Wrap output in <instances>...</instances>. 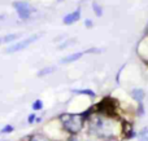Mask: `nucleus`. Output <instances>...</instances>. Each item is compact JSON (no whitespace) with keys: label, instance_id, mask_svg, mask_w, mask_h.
I'll return each instance as SVG.
<instances>
[{"label":"nucleus","instance_id":"obj_2","mask_svg":"<svg viewBox=\"0 0 148 141\" xmlns=\"http://www.w3.org/2000/svg\"><path fill=\"white\" fill-rule=\"evenodd\" d=\"M13 8H14L16 13H17L18 18L22 21H26L31 17V16L35 13V8L27 1H23V0H20V1H14L13 3Z\"/></svg>","mask_w":148,"mask_h":141},{"label":"nucleus","instance_id":"obj_15","mask_svg":"<svg viewBox=\"0 0 148 141\" xmlns=\"http://www.w3.org/2000/svg\"><path fill=\"white\" fill-rule=\"evenodd\" d=\"M84 26H86L87 28H92L94 27V22H92L90 18H87V20H84Z\"/></svg>","mask_w":148,"mask_h":141},{"label":"nucleus","instance_id":"obj_6","mask_svg":"<svg viewBox=\"0 0 148 141\" xmlns=\"http://www.w3.org/2000/svg\"><path fill=\"white\" fill-rule=\"evenodd\" d=\"M130 95H131V97L135 101H138V102H142V101L144 100V97H146V92H144L143 89H140V88H134L130 92Z\"/></svg>","mask_w":148,"mask_h":141},{"label":"nucleus","instance_id":"obj_1","mask_svg":"<svg viewBox=\"0 0 148 141\" xmlns=\"http://www.w3.org/2000/svg\"><path fill=\"white\" fill-rule=\"evenodd\" d=\"M88 115V111L86 113H79V114H72V113H65L60 115V121L62 123L65 131H68L69 134L75 135L83 128L84 119Z\"/></svg>","mask_w":148,"mask_h":141},{"label":"nucleus","instance_id":"obj_4","mask_svg":"<svg viewBox=\"0 0 148 141\" xmlns=\"http://www.w3.org/2000/svg\"><path fill=\"white\" fill-rule=\"evenodd\" d=\"M81 20V8H77V9H74L73 12L68 13L66 16H64V18H62V23L64 25H73V23L78 22V21Z\"/></svg>","mask_w":148,"mask_h":141},{"label":"nucleus","instance_id":"obj_9","mask_svg":"<svg viewBox=\"0 0 148 141\" xmlns=\"http://www.w3.org/2000/svg\"><path fill=\"white\" fill-rule=\"evenodd\" d=\"M72 92L77 93V95H86V96H90V97H95L96 96V93L92 89H73Z\"/></svg>","mask_w":148,"mask_h":141},{"label":"nucleus","instance_id":"obj_5","mask_svg":"<svg viewBox=\"0 0 148 141\" xmlns=\"http://www.w3.org/2000/svg\"><path fill=\"white\" fill-rule=\"evenodd\" d=\"M84 54H87L86 51H83V52H75V53L68 54L66 57H64V58L61 60V64L68 65V64H72V62H75V61H78L79 58H82Z\"/></svg>","mask_w":148,"mask_h":141},{"label":"nucleus","instance_id":"obj_13","mask_svg":"<svg viewBox=\"0 0 148 141\" xmlns=\"http://www.w3.org/2000/svg\"><path fill=\"white\" fill-rule=\"evenodd\" d=\"M139 139H140V141H148V128H144L139 134Z\"/></svg>","mask_w":148,"mask_h":141},{"label":"nucleus","instance_id":"obj_8","mask_svg":"<svg viewBox=\"0 0 148 141\" xmlns=\"http://www.w3.org/2000/svg\"><path fill=\"white\" fill-rule=\"evenodd\" d=\"M91 7H92V12L95 13V16H96V17H101L103 13H104V12H103V7H101V5H100L97 1H95V0H94V1H92V4H91Z\"/></svg>","mask_w":148,"mask_h":141},{"label":"nucleus","instance_id":"obj_14","mask_svg":"<svg viewBox=\"0 0 148 141\" xmlns=\"http://www.w3.org/2000/svg\"><path fill=\"white\" fill-rule=\"evenodd\" d=\"M12 131H13V127L9 126V124L1 128V134H8V132H12Z\"/></svg>","mask_w":148,"mask_h":141},{"label":"nucleus","instance_id":"obj_12","mask_svg":"<svg viewBox=\"0 0 148 141\" xmlns=\"http://www.w3.org/2000/svg\"><path fill=\"white\" fill-rule=\"evenodd\" d=\"M30 141H49L47 137H44L43 135H34L30 137Z\"/></svg>","mask_w":148,"mask_h":141},{"label":"nucleus","instance_id":"obj_18","mask_svg":"<svg viewBox=\"0 0 148 141\" xmlns=\"http://www.w3.org/2000/svg\"><path fill=\"white\" fill-rule=\"evenodd\" d=\"M56 1L57 3H61V1H64V0H56Z\"/></svg>","mask_w":148,"mask_h":141},{"label":"nucleus","instance_id":"obj_7","mask_svg":"<svg viewBox=\"0 0 148 141\" xmlns=\"http://www.w3.org/2000/svg\"><path fill=\"white\" fill-rule=\"evenodd\" d=\"M18 38V34H8V35H4L0 38V45L3 44H7V43H12L13 40Z\"/></svg>","mask_w":148,"mask_h":141},{"label":"nucleus","instance_id":"obj_17","mask_svg":"<svg viewBox=\"0 0 148 141\" xmlns=\"http://www.w3.org/2000/svg\"><path fill=\"white\" fill-rule=\"evenodd\" d=\"M27 122L29 123H34V122H35V114H30V115L27 117Z\"/></svg>","mask_w":148,"mask_h":141},{"label":"nucleus","instance_id":"obj_3","mask_svg":"<svg viewBox=\"0 0 148 141\" xmlns=\"http://www.w3.org/2000/svg\"><path fill=\"white\" fill-rule=\"evenodd\" d=\"M40 36H42V34H34V35L29 36V38L23 39V40L16 41V43H13L12 45L8 47L5 52H7V53H16V52H21V51H23V49H26L27 47H30L33 43H35Z\"/></svg>","mask_w":148,"mask_h":141},{"label":"nucleus","instance_id":"obj_11","mask_svg":"<svg viewBox=\"0 0 148 141\" xmlns=\"http://www.w3.org/2000/svg\"><path fill=\"white\" fill-rule=\"evenodd\" d=\"M42 109H43V101L36 100L35 102H33V110L38 111V110H42Z\"/></svg>","mask_w":148,"mask_h":141},{"label":"nucleus","instance_id":"obj_10","mask_svg":"<svg viewBox=\"0 0 148 141\" xmlns=\"http://www.w3.org/2000/svg\"><path fill=\"white\" fill-rule=\"evenodd\" d=\"M53 70H55V66H48V67H44V69L39 70V73H38V77H39V78H42V77H46V75L51 74V73L53 71Z\"/></svg>","mask_w":148,"mask_h":141},{"label":"nucleus","instance_id":"obj_16","mask_svg":"<svg viewBox=\"0 0 148 141\" xmlns=\"http://www.w3.org/2000/svg\"><path fill=\"white\" fill-rule=\"evenodd\" d=\"M73 43H75V41H74V39H69V41H66V43H62L61 45L59 47L60 49H62V48H66L68 45H70V44H73Z\"/></svg>","mask_w":148,"mask_h":141}]
</instances>
